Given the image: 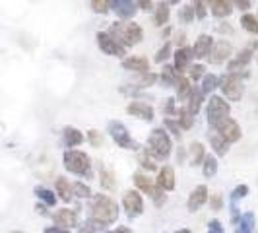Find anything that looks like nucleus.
Instances as JSON below:
<instances>
[{
    "label": "nucleus",
    "mask_w": 258,
    "mask_h": 233,
    "mask_svg": "<svg viewBox=\"0 0 258 233\" xmlns=\"http://www.w3.org/2000/svg\"><path fill=\"white\" fill-rule=\"evenodd\" d=\"M177 116H179V127L184 130H188V129H192V125H194V115H190L186 109H177Z\"/></svg>",
    "instance_id": "nucleus-39"
},
{
    "label": "nucleus",
    "mask_w": 258,
    "mask_h": 233,
    "mask_svg": "<svg viewBox=\"0 0 258 233\" xmlns=\"http://www.w3.org/2000/svg\"><path fill=\"white\" fill-rule=\"evenodd\" d=\"M33 193H35V196H37L45 206H54V204H56V193H52L49 189H45V187H35Z\"/></svg>",
    "instance_id": "nucleus-31"
},
{
    "label": "nucleus",
    "mask_w": 258,
    "mask_h": 233,
    "mask_svg": "<svg viewBox=\"0 0 258 233\" xmlns=\"http://www.w3.org/2000/svg\"><path fill=\"white\" fill-rule=\"evenodd\" d=\"M175 233H192V231H190V229H184V227H182V229H179V231H175Z\"/></svg>",
    "instance_id": "nucleus-59"
},
{
    "label": "nucleus",
    "mask_w": 258,
    "mask_h": 233,
    "mask_svg": "<svg viewBox=\"0 0 258 233\" xmlns=\"http://www.w3.org/2000/svg\"><path fill=\"white\" fill-rule=\"evenodd\" d=\"M163 113L165 115H177V109H175V99L171 97V99H167V103L163 105Z\"/></svg>",
    "instance_id": "nucleus-52"
},
{
    "label": "nucleus",
    "mask_w": 258,
    "mask_h": 233,
    "mask_svg": "<svg viewBox=\"0 0 258 233\" xmlns=\"http://www.w3.org/2000/svg\"><path fill=\"white\" fill-rule=\"evenodd\" d=\"M138 161H140V165H142L144 171H150V173H152V171L157 169V165L154 163V157L148 154V150H144L142 154H140V159H138Z\"/></svg>",
    "instance_id": "nucleus-40"
},
{
    "label": "nucleus",
    "mask_w": 258,
    "mask_h": 233,
    "mask_svg": "<svg viewBox=\"0 0 258 233\" xmlns=\"http://www.w3.org/2000/svg\"><path fill=\"white\" fill-rule=\"evenodd\" d=\"M208 233H225V227L221 225L220 220H212L208 223Z\"/></svg>",
    "instance_id": "nucleus-51"
},
{
    "label": "nucleus",
    "mask_w": 258,
    "mask_h": 233,
    "mask_svg": "<svg viewBox=\"0 0 258 233\" xmlns=\"http://www.w3.org/2000/svg\"><path fill=\"white\" fill-rule=\"evenodd\" d=\"M134 2H136L138 8H142L146 12H150V10L154 8V0H134Z\"/></svg>",
    "instance_id": "nucleus-53"
},
{
    "label": "nucleus",
    "mask_w": 258,
    "mask_h": 233,
    "mask_svg": "<svg viewBox=\"0 0 258 233\" xmlns=\"http://www.w3.org/2000/svg\"><path fill=\"white\" fill-rule=\"evenodd\" d=\"M254 227H256V216L252 212L241 214V220L237 223V229L241 233H254Z\"/></svg>",
    "instance_id": "nucleus-27"
},
{
    "label": "nucleus",
    "mask_w": 258,
    "mask_h": 233,
    "mask_svg": "<svg viewBox=\"0 0 258 233\" xmlns=\"http://www.w3.org/2000/svg\"><path fill=\"white\" fill-rule=\"evenodd\" d=\"M248 191H250V189H248V185H237V187L233 189L231 198H229V200L237 204V202H239L241 198H245V196H248Z\"/></svg>",
    "instance_id": "nucleus-41"
},
{
    "label": "nucleus",
    "mask_w": 258,
    "mask_h": 233,
    "mask_svg": "<svg viewBox=\"0 0 258 233\" xmlns=\"http://www.w3.org/2000/svg\"><path fill=\"white\" fill-rule=\"evenodd\" d=\"M62 138H64V146L66 148H70V150H74L76 146L84 144V140H86L84 134H82V130H78L76 127H64Z\"/></svg>",
    "instance_id": "nucleus-20"
},
{
    "label": "nucleus",
    "mask_w": 258,
    "mask_h": 233,
    "mask_svg": "<svg viewBox=\"0 0 258 233\" xmlns=\"http://www.w3.org/2000/svg\"><path fill=\"white\" fill-rule=\"evenodd\" d=\"M231 52H233L231 43H227V41H218V43H214L212 51L208 54V61H210L212 65H220V63L227 61V59L231 56Z\"/></svg>",
    "instance_id": "nucleus-13"
},
{
    "label": "nucleus",
    "mask_w": 258,
    "mask_h": 233,
    "mask_svg": "<svg viewBox=\"0 0 258 233\" xmlns=\"http://www.w3.org/2000/svg\"><path fill=\"white\" fill-rule=\"evenodd\" d=\"M254 233H258V223H256V227H254Z\"/></svg>",
    "instance_id": "nucleus-61"
},
{
    "label": "nucleus",
    "mask_w": 258,
    "mask_h": 233,
    "mask_svg": "<svg viewBox=\"0 0 258 233\" xmlns=\"http://www.w3.org/2000/svg\"><path fill=\"white\" fill-rule=\"evenodd\" d=\"M220 90L229 101H239L243 97L245 86H243V80L239 74H227L220 80Z\"/></svg>",
    "instance_id": "nucleus-6"
},
{
    "label": "nucleus",
    "mask_w": 258,
    "mask_h": 233,
    "mask_svg": "<svg viewBox=\"0 0 258 233\" xmlns=\"http://www.w3.org/2000/svg\"><path fill=\"white\" fill-rule=\"evenodd\" d=\"M208 187L206 185H198V187H194L192 193L188 194V200H186V208H188V212H196V210H200V208L204 206L208 202Z\"/></svg>",
    "instance_id": "nucleus-12"
},
{
    "label": "nucleus",
    "mask_w": 258,
    "mask_h": 233,
    "mask_svg": "<svg viewBox=\"0 0 258 233\" xmlns=\"http://www.w3.org/2000/svg\"><path fill=\"white\" fill-rule=\"evenodd\" d=\"M54 193H56V198H60L62 202H70L72 200V183L62 175L56 177L54 179Z\"/></svg>",
    "instance_id": "nucleus-19"
},
{
    "label": "nucleus",
    "mask_w": 258,
    "mask_h": 233,
    "mask_svg": "<svg viewBox=\"0 0 258 233\" xmlns=\"http://www.w3.org/2000/svg\"><path fill=\"white\" fill-rule=\"evenodd\" d=\"M192 49H188V47H179L177 52H175V70L181 74L182 70L188 66V63L192 61Z\"/></svg>",
    "instance_id": "nucleus-24"
},
{
    "label": "nucleus",
    "mask_w": 258,
    "mask_h": 233,
    "mask_svg": "<svg viewBox=\"0 0 258 233\" xmlns=\"http://www.w3.org/2000/svg\"><path fill=\"white\" fill-rule=\"evenodd\" d=\"M241 26H243V29H246L248 33L258 35V18L256 16H252V14H245V16L241 18Z\"/></svg>",
    "instance_id": "nucleus-38"
},
{
    "label": "nucleus",
    "mask_w": 258,
    "mask_h": 233,
    "mask_svg": "<svg viewBox=\"0 0 258 233\" xmlns=\"http://www.w3.org/2000/svg\"><path fill=\"white\" fill-rule=\"evenodd\" d=\"M202 101H204V93H202V90L192 88L190 95H188V105H186V111H188L190 115H196V113L200 111V107H202Z\"/></svg>",
    "instance_id": "nucleus-26"
},
{
    "label": "nucleus",
    "mask_w": 258,
    "mask_h": 233,
    "mask_svg": "<svg viewBox=\"0 0 258 233\" xmlns=\"http://www.w3.org/2000/svg\"><path fill=\"white\" fill-rule=\"evenodd\" d=\"M184 157H186V152H184L182 148H179V150H177V161H179V163H184Z\"/></svg>",
    "instance_id": "nucleus-56"
},
{
    "label": "nucleus",
    "mask_w": 258,
    "mask_h": 233,
    "mask_svg": "<svg viewBox=\"0 0 258 233\" xmlns=\"http://www.w3.org/2000/svg\"><path fill=\"white\" fill-rule=\"evenodd\" d=\"M179 78H181V74L175 70V66H163V70H161V82L167 88H173L179 82Z\"/></svg>",
    "instance_id": "nucleus-32"
},
{
    "label": "nucleus",
    "mask_w": 258,
    "mask_h": 233,
    "mask_svg": "<svg viewBox=\"0 0 258 233\" xmlns=\"http://www.w3.org/2000/svg\"><path fill=\"white\" fill-rule=\"evenodd\" d=\"M250 59H252V47H248V49H245V51H241L235 59H233L231 63L227 65L229 74H241V70L250 63Z\"/></svg>",
    "instance_id": "nucleus-17"
},
{
    "label": "nucleus",
    "mask_w": 258,
    "mask_h": 233,
    "mask_svg": "<svg viewBox=\"0 0 258 233\" xmlns=\"http://www.w3.org/2000/svg\"><path fill=\"white\" fill-rule=\"evenodd\" d=\"M192 8H194V18H198V20H204V18H206V6H204V0H194Z\"/></svg>",
    "instance_id": "nucleus-46"
},
{
    "label": "nucleus",
    "mask_w": 258,
    "mask_h": 233,
    "mask_svg": "<svg viewBox=\"0 0 258 233\" xmlns=\"http://www.w3.org/2000/svg\"><path fill=\"white\" fill-rule=\"evenodd\" d=\"M169 16H171V10H169L167 2H159L155 6V24L157 26H165L169 22Z\"/></svg>",
    "instance_id": "nucleus-33"
},
{
    "label": "nucleus",
    "mask_w": 258,
    "mask_h": 233,
    "mask_svg": "<svg viewBox=\"0 0 258 233\" xmlns=\"http://www.w3.org/2000/svg\"><path fill=\"white\" fill-rule=\"evenodd\" d=\"M109 33L122 45V47H132V45H138L144 37L142 27L138 24H132V22H116L111 26Z\"/></svg>",
    "instance_id": "nucleus-3"
},
{
    "label": "nucleus",
    "mask_w": 258,
    "mask_h": 233,
    "mask_svg": "<svg viewBox=\"0 0 258 233\" xmlns=\"http://www.w3.org/2000/svg\"><path fill=\"white\" fill-rule=\"evenodd\" d=\"M169 2H171V4H177V2H179V0H169Z\"/></svg>",
    "instance_id": "nucleus-60"
},
{
    "label": "nucleus",
    "mask_w": 258,
    "mask_h": 233,
    "mask_svg": "<svg viewBox=\"0 0 258 233\" xmlns=\"http://www.w3.org/2000/svg\"><path fill=\"white\" fill-rule=\"evenodd\" d=\"M107 132L111 134V138L115 140L116 146L122 148V150H138V148H140L138 142L130 136L128 129H126L120 121H111L109 127H107Z\"/></svg>",
    "instance_id": "nucleus-5"
},
{
    "label": "nucleus",
    "mask_w": 258,
    "mask_h": 233,
    "mask_svg": "<svg viewBox=\"0 0 258 233\" xmlns=\"http://www.w3.org/2000/svg\"><path fill=\"white\" fill-rule=\"evenodd\" d=\"M216 88H220V78L216 76V74H204V78H202V88H200L202 93L204 95L212 93Z\"/></svg>",
    "instance_id": "nucleus-36"
},
{
    "label": "nucleus",
    "mask_w": 258,
    "mask_h": 233,
    "mask_svg": "<svg viewBox=\"0 0 258 233\" xmlns=\"http://www.w3.org/2000/svg\"><path fill=\"white\" fill-rule=\"evenodd\" d=\"M169 52H171V43H165V45L157 51V54H155V63H163L169 56Z\"/></svg>",
    "instance_id": "nucleus-49"
},
{
    "label": "nucleus",
    "mask_w": 258,
    "mask_h": 233,
    "mask_svg": "<svg viewBox=\"0 0 258 233\" xmlns=\"http://www.w3.org/2000/svg\"><path fill=\"white\" fill-rule=\"evenodd\" d=\"M95 39H97L99 49H101L105 54H109V56H122V54H124V47H122L111 33H107V31H97Z\"/></svg>",
    "instance_id": "nucleus-11"
},
{
    "label": "nucleus",
    "mask_w": 258,
    "mask_h": 233,
    "mask_svg": "<svg viewBox=\"0 0 258 233\" xmlns=\"http://www.w3.org/2000/svg\"><path fill=\"white\" fill-rule=\"evenodd\" d=\"M155 82H157V74H154V72H148V74H144V76L136 82V86L122 88V93H130V91H138V90H144V88H150V86H154Z\"/></svg>",
    "instance_id": "nucleus-28"
},
{
    "label": "nucleus",
    "mask_w": 258,
    "mask_h": 233,
    "mask_svg": "<svg viewBox=\"0 0 258 233\" xmlns=\"http://www.w3.org/2000/svg\"><path fill=\"white\" fill-rule=\"evenodd\" d=\"M35 210H37L39 214H43V216H47V206H45V204H37V206H35Z\"/></svg>",
    "instance_id": "nucleus-58"
},
{
    "label": "nucleus",
    "mask_w": 258,
    "mask_h": 233,
    "mask_svg": "<svg viewBox=\"0 0 258 233\" xmlns=\"http://www.w3.org/2000/svg\"><path fill=\"white\" fill-rule=\"evenodd\" d=\"M208 4L216 18H227L233 10L231 0H208Z\"/></svg>",
    "instance_id": "nucleus-22"
},
{
    "label": "nucleus",
    "mask_w": 258,
    "mask_h": 233,
    "mask_svg": "<svg viewBox=\"0 0 258 233\" xmlns=\"http://www.w3.org/2000/svg\"><path fill=\"white\" fill-rule=\"evenodd\" d=\"M111 8L118 18L130 20L136 14V2L134 0H111Z\"/></svg>",
    "instance_id": "nucleus-14"
},
{
    "label": "nucleus",
    "mask_w": 258,
    "mask_h": 233,
    "mask_svg": "<svg viewBox=\"0 0 258 233\" xmlns=\"http://www.w3.org/2000/svg\"><path fill=\"white\" fill-rule=\"evenodd\" d=\"M231 4H235V6H237L239 10H243V12L250 8V0H231Z\"/></svg>",
    "instance_id": "nucleus-54"
},
{
    "label": "nucleus",
    "mask_w": 258,
    "mask_h": 233,
    "mask_svg": "<svg viewBox=\"0 0 258 233\" xmlns=\"http://www.w3.org/2000/svg\"><path fill=\"white\" fill-rule=\"evenodd\" d=\"M126 113L132 116H138V119H142V121H154V109L150 107L148 103H144V101H132V103L126 107Z\"/></svg>",
    "instance_id": "nucleus-16"
},
{
    "label": "nucleus",
    "mask_w": 258,
    "mask_h": 233,
    "mask_svg": "<svg viewBox=\"0 0 258 233\" xmlns=\"http://www.w3.org/2000/svg\"><path fill=\"white\" fill-rule=\"evenodd\" d=\"M204 157H206V148H204V144L202 142H192L190 146H188V161H190L192 167L202 165Z\"/></svg>",
    "instance_id": "nucleus-23"
},
{
    "label": "nucleus",
    "mask_w": 258,
    "mask_h": 233,
    "mask_svg": "<svg viewBox=\"0 0 258 233\" xmlns=\"http://www.w3.org/2000/svg\"><path fill=\"white\" fill-rule=\"evenodd\" d=\"M88 142L93 146V148H99V146H103V134L99 132V130H88Z\"/></svg>",
    "instance_id": "nucleus-43"
},
{
    "label": "nucleus",
    "mask_w": 258,
    "mask_h": 233,
    "mask_svg": "<svg viewBox=\"0 0 258 233\" xmlns=\"http://www.w3.org/2000/svg\"><path fill=\"white\" fill-rule=\"evenodd\" d=\"M218 167H220V163H218V157L216 155H208L204 157V161H202V173H204V177L208 179H212V177H216V173H218Z\"/></svg>",
    "instance_id": "nucleus-29"
},
{
    "label": "nucleus",
    "mask_w": 258,
    "mask_h": 233,
    "mask_svg": "<svg viewBox=\"0 0 258 233\" xmlns=\"http://www.w3.org/2000/svg\"><path fill=\"white\" fill-rule=\"evenodd\" d=\"M122 210L126 212L130 220L144 214V198L138 191H126L122 194Z\"/></svg>",
    "instance_id": "nucleus-9"
},
{
    "label": "nucleus",
    "mask_w": 258,
    "mask_h": 233,
    "mask_svg": "<svg viewBox=\"0 0 258 233\" xmlns=\"http://www.w3.org/2000/svg\"><path fill=\"white\" fill-rule=\"evenodd\" d=\"M179 20H181V22H192L194 20V8L192 6H184L181 12H179Z\"/></svg>",
    "instance_id": "nucleus-48"
},
{
    "label": "nucleus",
    "mask_w": 258,
    "mask_h": 233,
    "mask_svg": "<svg viewBox=\"0 0 258 233\" xmlns=\"http://www.w3.org/2000/svg\"><path fill=\"white\" fill-rule=\"evenodd\" d=\"M90 218L103 225H111L118 220V204L107 194H95L90 206Z\"/></svg>",
    "instance_id": "nucleus-1"
},
{
    "label": "nucleus",
    "mask_w": 258,
    "mask_h": 233,
    "mask_svg": "<svg viewBox=\"0 0 258 233\" xmlns=\"http://www.w3.org/2000/svg\"><path fill=\"white\" fill-rule=\"evenodd\" d=\"M51 218L54 225L62 227V229H74L80 225V214H78V210H72V208H58Z\"/></svg>",
    "instance_id": "nucleus-10"
},
{
    "label": "nucleus",
    "mask_w": 258,
    "mask_h": 233,
    "mask_svg": "<svg viewBox=\"0 0 258 233\" xmlns=\"http://www.w3.org/2000/svg\"><path fill=\"white\" fill-rule=\"evenodd\" d=\"M155 185H157L159 189H163L165 193H167V191H173V189H175V169L171 167V165H165V167L159 169Z\"/></svg>",
    "instance_id": "nucleus-15"
},
{
    "label": "nucleus",
    "mask_w": 258,
    "mask_h": 233,
    "mask_svg": "<svg viewBox=\"0 0 258 233\" xmlns=\"http://www.w3.org/2000/svg\"><path fill=\"white\" fill-rule=\"evenodd\" d=\"M64 169L78 177H90L91 175V159L90 155L82 150H66L62 155Z\"/></svg>",
    "instance_id": "nucleus-4"
},
{
    "label": "nucleus",
    "mask_w": 258,
    "mask_h": 233,
    "mask_svg": "<svg viewBox=\"0 0 258 233\" xmlns=\"http://www.w3.org/2000/svg\"><path fill=\"white\" fill-rule=\"evenodd\" d=\"M229 113H231V107H229V103H227L223 97L212 95V99L208 101V109H206L208 123H210L212 127H216L220 121H223L225 116H229Z\"/></svg>",
    "instance_id": "nucleus-7"
},
{
    "label": "nucleus",
    "mask_w": 258,
    "mask_h": 233,
    "mask_svg": "<svg viewBox=\"0 0 258 233\" xmlns=\"http://www.w3.org/2000/svg\"><path fill=\"white\" fill-rule=\"evenodd\" d=\"M72 196H76V198H91L93 193H91L90 185H86L82 181H74L72 183Z\"/></svg>",
    "instance_id": "nucleus-37"
},
{
    "label": "nucleus",
    "mask_w": 258,
    "mask_h": 233,
    "mask_svg": "<svg viewBox=\"0 0 258 233\" xmlns=\"http://www.w3.org/2000/svg\"><path fill=\"white\" fill-rule=\"evenodd\" d=\"M111 6V0H91V8L95 14H107Z\"/></svg>",
    "instance_id": "nucleus-44"
},
{
    "label": "nucleus",
    "mask_w": 258,
    "mask_h": 233,
    "mask_svg": "<svg viewBox=\"0 0 258 233\" xmlns=\"http://www.w3.org/2000/svg\"><path fill=\"white\" fill-rule=\"evenodd\" d=\"M212 47H214V41H212V37L210 35H200V37L196 39V43H194V49H192V54L196 56V59H204V56H208L210 54V51H212Z\"/></svg>",
    "instance_id": "nucleus-21"
},
{
    "label": "nucleus",
    "mask_w": 258,
    "mask_h": 233,
    "mask_svg": "<svg viewBox=\"0 0 258 233\" xmlns=\"http://www.w3.org/2000/svg\"><path fill=\"white\" fill-rule=\"evenodd\" d=\"M43 233H72V231L70 229H62V227H56V225H49V227H45Z\"/></svg>",
    "instance_id": "nucleus-55"
},
{
    "label": "nucleus",
    "mask_w": 258,
    "mask_h": 233,
    "mask_svg": "<svg viewBox=\"0 0 258 233\" xmlns=\"http://www.w3.org/2000/svg\"><path fill=\"white\" fill-rule=\"evenodd\" d=\"M99 183H101L103 191H113L115 189V175H113V171H109V169L105 167L99 169Z\"/></svg>",
    "instance_id": "nucleus-35"
},
{
    "label": "nucleus",
    "mask_w": 258,
    "mask_h": 233,
    "mask_svg": "<svg viewBox=\"0 0 258 233\" xmlns=\"http://www.w3.org/2000/svg\"><path fill=\"white\" fill-rule=\"evenodd\" d=\"M132 181H134V185H136V189H138V191L146 193L148 196H152V194H154L155 185L152 183V179H150L148 175H144V173H134Z\"/></svg>",
    "instance_id": "nucleus-25"
},
{
    "label": "nucleus",
    "mask_w": 258,
    "mask_h": 233,
    "mask_svg": "<svg viewBox=\"0 0 258 233\" xmlns=\"http://www.w3.org/2000/svg\"><path fill=\"white\" fill-rule=\"evenodd\" d=\"M210 208L214 210V212H220L223 210V196L220 193L212 194V198H210Z\"/></svg>",
    "instance_id": "nucleus-47"
},
{
    "label": "nucleus",
    "mask_w": 258,
    "mask_h": 233,
    "mask_svg": "<svg viewBox=\"0 0 258 233\" xmlns=\"http://www.w3.org/2000/svg\"><path fill=\"white\" fill-rule=\"evenodd\" d=\"M122 68L130 72H138V74H148L150 72V63L144 56H128L122 61Z\"/></svg>",
    "instance_id": "nucleus-18"
},
{
    "label": "nucleus",
    "mask_w": 258,
    "mask_h": 233,
    "mask_svg": "<svg viewBox=\"0 0 258 233\" xmlns=\"http://www.w3.org/2000/svg\"><path fill=\"white\" fill-rule=\"evenodd\" d=\"M214 129H216V134H220L227 144L239 142L241 136H243V130H241V127H239V123H237L235 119H231V116H225V119L220 121Z\"/></svg>",
    "instance_id": "nucleus-8"
},
{
    "label": "nucleus",
    "mask_w": 258,
    "mask_h": 233,
    "mask_svg": "<svg viewBox=\"0 0 258 233\" xmlns=\"http://www.w3.org/2000/svg\"><path fill=\"white\" fill-rule=\"evenodd\" d=\"M12 233H24V231H12Z\"/></svg>",
    "instance_id": "nucleus-62"
},
{
    "label": "nucleus",
    "mask_w": 258,
    "mask_h": 233,
    "mask_svg": "<svg viewBox=\"0 0 258 233\" xmlns=\"http://www.w3.org/2000/svg\"><path fill=\"white\" fill-rule=\"evenodd\" d=\"M204 66L202 65H194V66H190V80H194V82H198L200 78H204Z\"/></svg>",
    "instance_id": "nucleus-50"
},
{
    "label": "nucleus",
    "mask_w": 258,
    "mask_h": 233,
    "mask_svg": "<svg viewBox=\"0 0 258 233\" xmlns=\"http://www.w3.org/2000/svg\"><path fill=\"white\" fill-rule=\"evenodd\" d=\"M148 154L152 155L157 161H165L169 155H171V150H173V142H171V136L167 134L165 129H154L150 138H148Z\"/></svg>",
    "instance_id": "nucleus-2"
},
{
    "label": "nucleus",
    "mask_w": 258,
    "mask_h": 233,
    "mask_svg": "<svg viewBox=\"0 0 258 233\" xmlns=\"http://www.w3.org/2000/svg\"><path fill=\"white\" fill-rule=\"evenodd\" d=\"M107 233H113V231H107Z\"/></svg>",
    "instance_id": "nucleus-64"
},
{
    "label": "nucleus",
    "mask_w": 258,
    "mask_h": 233,
    "mask_svg": "<svg viewBox=\"0 0 258 233\" xmlns=\"http://www.w3.org/2000/svg\"><path fill=\"white\" fill-rule=\"evenodd\" d=\"M177 86V99L179 101H184V99H188V95H190V91H192V86H190V82L186 80V78H179V82L175 84Z\"/></svg>",
    "instance_id": "nucleus-34"
},
{
    "label": "nucleus",
    "mask_w": 258,
    "mask_h": 233,
    "mask_svg": "<svg viewBox=\"0 0 258 233\" xmlns=\"http://www.w3.org/2000/svg\"><path fill=\"white\" fill-rule=\"evenodd\" d=\"M113 233H134L130 227H126V225H118L116 229H113Z\"/></svg>",
    "instance_id": "nucleus-57"
},
{
    "label": "nucleus",
    "mask_w": 258,
    "mask_h": 233,
    "mask_svg": "<svg viewBox=\"0 0 258 233\" xmlns=\"http://www.w3.org/2000/svg\"><path fill=\"white\" fill-rule=\"evenodd\" d=\"M163 127L175 136V138H181V127H179V123L177 121H173V119H165L163 121Z\"/></svg>",
    "instance_id": "nucleus-45"
},
{
    "label": "nucleus",
    "mask_w": 258,
    "mask_h": 233,
    "mask_svg": "<svg viewBox=\"0 0 258 233\" xmlns=\"http://www.w3.org/2000/svg\"><path fill=\"white\" fill-rule=\"evenodd\" d=\"M235 233H241V231H239V229H235Z\"/></svg>",
    "instance_id": "nucleus-63"
},
{
    "label": "nucleus",
    "mask_w": 258,
    "mask_h": 233,
    "mask_svg": "<svg viewBox=\"0 0 258 233\" xmlns=\"http://www.w3.org/2000/svg\"><path fill=\"white\" fill-rule=\"evenodd\" d=\"M150 198L154 200L155 206H159V208H161L163 204H165V202H167V194H165V191H163V189H159L157 185H155V191H154V194H152Z\"/></svg>",
    "instance_id": "nucleus-42"
},
{
    "label": "nucleus",
    "mask_w": 258,
    "mask_h": 233,
    "mask_svg": "<svg viewBox=\"0 0 258 233\" xmlns=\"http://www.w3.org/2000/svg\"><path fill=\"white\" fill-rule=\"evenodd\" d=\"M210 144H212V150H214V154L223 157V155H227L229 152V144L225 142L223 138H221L220 134H210Z\"/></svg>",
    "instance_id": "nucleus-30"
}]
</instances>
